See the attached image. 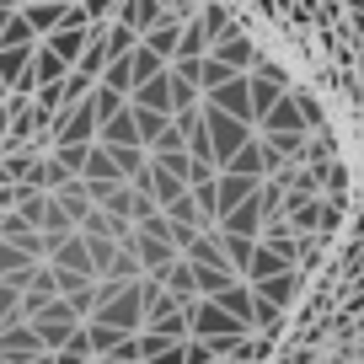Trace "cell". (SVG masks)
Returning a JSON list of instances; mask_svg holds the SVG:
<instances>
[{"mask_svg":"<svg viewBox=\"0 0 364 364\" xmlns=\"http://www.w3.org/2000/svg\"><path fill=\"white\" fill-rule=\"evenodd\" d=\"M332 113L353 171V209L338 257L311 289L306 316L343 306L364 289V0H230Z\"/></svg>","mask_w":364,"mask_h":364,"instance_id":"6da1fadb","label":"cell"}]
</instances>
